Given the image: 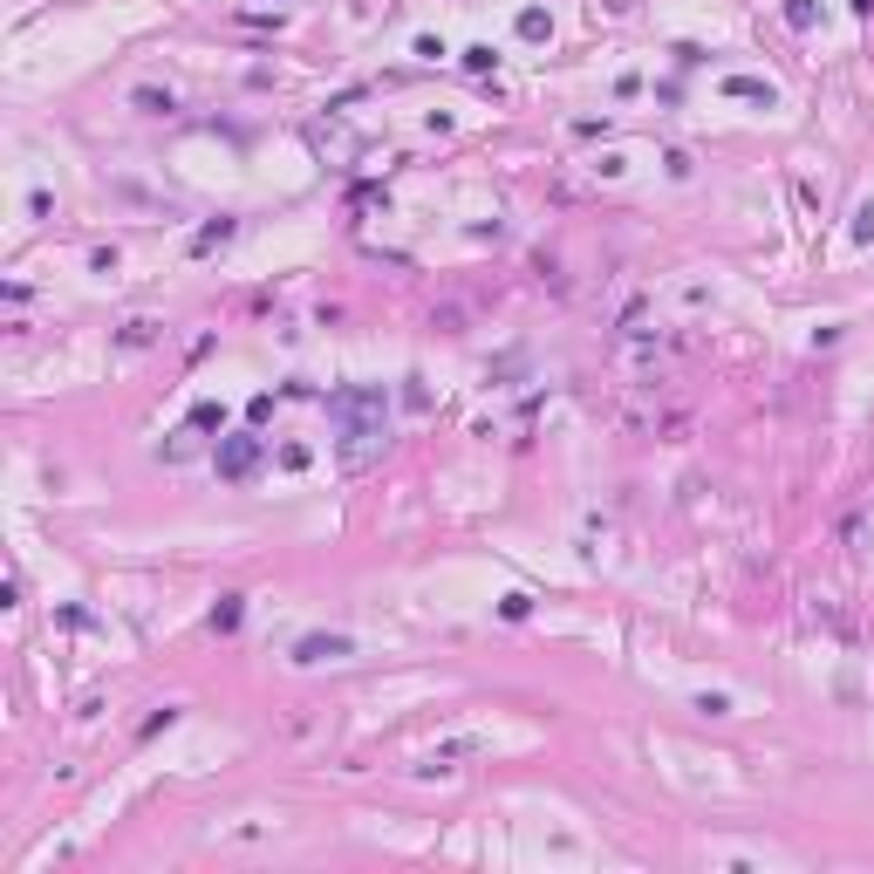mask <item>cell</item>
Returning <instances> with one entry per match:
<instances>
[{
  "label": "cell",
  "mask_w": 874,
  "mask_h": 874,
  "mask_svg": "<svg viewBox=\"0 0 874 874\" xmlns=\"http://www.w3.org/2000/svg\"><path fill=\"white\" fill-rule=\"evenodd\" d=\"M137 110H151V117H164V110H171V96H158V89H137Z\"/></svg>",
  "instance_id": "cell-8"
},
{
  "label": "cell",
  "mask_w": 874,
  "mask_h": 874,
  "mask_svg": "<svg viewBox=\"0 0 874 874\" xmlns=\"http://www.w3.org/2000/svg\"><path fill=\"white\" fill-rule=\"evenodd\" d=\"M724 89H731V96H752V103H772V82H752V76H731Z\"/></svg>",
  "instance_id": "cell-5"
},
{
  "label": "cell",
  "mask_w": 874,
  "mask_h": 874,
  "mask_svg": "<svg viewBox=\"0 0 874 874\" xmlns=\"http://www.w3.org/2000/svg\"><path fill=\"white\" fill-rule=\"evenodd\" d=\"M233 622H239V595H226L219 608H212V629H233Z\"/></svg>",
  "instance_id": "cell-7"
},
{
  "label": "cell",
  "mask_w": 874,
  "mask_h": 874,
  "mask_svg": "<svg viewBox=\"0 0 874 874\" xmlns=\"http://www.w3.org/2000/svg\"><path fill=\"white\" fill-rule=\"evenodd\" d=\"M253 458H260L253 437H226V444H219V472H226V478H246V472H253Z\"/></svg>",
  "instance_id": "cell-3"
},
{
  "label": "cell",
  "mask_w": 874,
  "mask_h": 874,
  "mask_svg": "<svg viewBox=\"0 0 874 874\" xmlns=\"http://www.w3.org/2000/svg\"><path fill=\"white\" fill-rule=\"evenodd\" d=\"M328 410L342 417V458L362 472V465L376 458V444H383V410H390V397H383V390H335Z\"/></svg>",
  "instance_id": "cell-1"
},
{
  "label": "cell",
  "mask_w": 874,
  "mask_h": 874,
  "mask_svg": "<svg viewBox=\"0 0 874 874\" xmlns=\"http://www.w3.org/2000/svg\"><path fill=\"white\" fill-rule=\"evenodd\" d=\"M315 731H321V711H315V704H301V711H294L287 724H280V738H287V745H308Z\"/></svg>",
  "instance_id": "cell-4"
},
{
  "label": "cell",
  "mask_w": 874,
  "mask_h": 874,
  "mask_svg": "<svg viewBox=\"0 0 874 874\" xmlns=\"http://www.w3.org/2000/svg\"><path fill=\"white\" fill-rule=\"evenodd\" d=\"M349 649H356L349 636H301V642H294V663H301V670H315V663H342Z\"/></svg>",
  "instance_id": "cell-2"
},
{
  "label": "cell",
  "mask_w": 874,
  "mask_h": 874,
  "mask_svg": "<svg viewBox=\"0 0 874 874\" xmlns=\"http://www.w3.org/2000/svg\"><path fill=\"white\" fill-rule=\"evenodd\" d=\"M151 335H158V321H130V328H123V349H144Z\"/></svg>",
  "instance_id": "cell-6"
}]
</instances>
